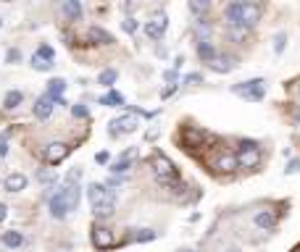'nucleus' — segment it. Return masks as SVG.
Returning <instances> with one entry per match:
<instances>
[{"instance_id":"nucleus-1","label":"nucleus","mask_w":300,"mask_h":252,"mask_svg":"<svg viewBox=\"0 0 300 252\" xmlns=\"http://www.w3.org/2000/svg\"><path fill=\"white\" fill-rule=\"evenodd\" d=\"M232 92L240 95L242 100H248V103H258V100H264V95H266V82L264 79H248V82L232 84Z\"/></svg>"},{"instance_id":"nucleus-2","label":"nucleus","mask_w":300,"mask_h":252,"mask_svg":"<svg viewBox=\"0 0 300 252\" xmlns=\"http://www.w3.org/2000/svg\"><path fill=\"white\" fill-rule=\"evenodd\" d=\"M153 173H156V179H158V184H166V181H171V179H179V173H176V166L171 163V158H166L161 150L153 152Z\"/></svg>"},{"instance_id":"nucleus-3","label":"nucleus","mask_w":300,"mask_h":252,"mask_svg":"<svg viewBox=\"0 0 300 252\" xmlns=\"http://www.w3.org/2000/svg\"><path fill=\"white\" fill-rule=\"evenodd\" d=\"M68 152H71V147H68L66 142H50L48 147H45V163H48V166L64 163Z\"/></svg>"},{"instance_id":"nucleus-4","label":"nucleus","mask_w":300,"mask_h":252,"mask_svg":"<svg viewBox=\"0 0 300 252\" xmlns=\"http://www.w3.org/2000/svg\"><path fill=\"white\" fill-rule=\"evenodd\" d=\"M208 140V132L198 126H184L182 129V144L184 147H203V142Z\"/></svg>"},{"instance_id":"nucleus-5","label":"nucleus","mask_w":300,"mask_h":252,"mask_svg":"<svg viewBox=\"0 0 300 252\" xmlns=\"http://www.w3.org/2000/svg\"><path fill=\"white\" fill-rule=\"evenodd\" d=\"M137 129V118L134 116H121V118H113L108 124V134L111 137H121V134H132Z\"/></svg>"},{"instance_id":"nucleus-6","label":"nucleus","mask_w":300,"mask_h":252,"mask_svg":"<svg viewBox=\"0 0 300 252\" xmlns=\"http://www.w3.org/2000/svg\"><path fill=\"white\" fill-rule=\"evenodd\" d=\"M92 244H95L98 250H108L116 244V239H113V231L111 228H105V226H92Z\"/></svg>"},{"instance_id":"nucleus-7","label":"nucleus","mask_w":300,"mask_h":252,"mask_svg":"<svg viewBox=\"0 0 300 252\" xmlns=\"http://www.w3.org/2000/svg\"><path fill=\"white\" fill-rule=\"evenodd\" d=\"M48 210H50V216L53 218H66V213H68V205H66V200H64V195H61V189L58 192H53L50 197H48Z\"/></svg>"},{"instance_id":"nucleus-8","label":"nucleus","mask_w":300,"mask_h":252,"mask_svg":"<svg viewBox=\"0 0 300 252\" xmlns=\"http://www.w3.org/2000/svg\"><path fill=\"white\" fill-rule=\"evenodd\" d=\"M261 11H264V5H258V3H242V27L245 29L256 27L261 19Z\"/></svg>"},{"instance_id":"nucleus-9","label":"nucleus","mask_w":300,"mask_h":252,"mask_svg":"<svg viewBox=\"0 0 300 252\" xmlns=\"http://www.w3.org/2000/svg\"><path fill=\"white\" fill-rule=\"evenodd\" d=\"M224 19H227L229 27L245 29V27H242V0H237V3H229V5H227V8H224Z\"/></svg>"},{"instance_id":"nucleus-10","label":"nucleus","mask_w":300,"mask_h":252,"mask_svg":"<svg viewBox=\"0 0 300 252\" xmlns=\"http://www.w3.org/2000/svg\"><path fill=\"white\" fill-rule=\"evenodd\" d=\"M61 195H64V200L68 205V213L79 208V200H82V187L79 184H66L64 189H61Z\"/></svg>"},{"instance_id":"nucleus-11","label":"nucleus","mask_w":300,"mask_h":252,"mask_svg":"<svg viewBox=\"0 0 300 252\" xmlns=\"http://www.w3.org/2000/svg\"><path fill=\"white\" fill-rule=\"evenodd\" d=\"M253 224L258 228H264V231H274L276 228V213L274 210H258L256 216H253Z\"/></svg>"},{"instance_id":"nucleus-12","label":"nucleus","mask_w":300,"mask_h":252,"mask_svg":"<svg viewBox=\"0 0 300 252\" xmlns=\"http://www.w3.org/2000/svg\"><path fill=\"white\" fill-rule=\"evenodd\" d=\"M237 166L240 168H258L261 163V152L258 150H237Z\"/></svg>"},{"instance_id":"nucleus-13","label":"nucleus","mask_w":300,"mask_h":252,"mask_svg":"<svg viewBox=\"0 0 300 252\" xmlns=\"http://www.w3.org/2000/svg\"><path fill=\"white\" fill-rule=\"evenodd\" d=\"M53 105H56V100H50L48 95H40V97H37V103H34V116L40 121H48L53 116Z\"/></svg>"},{"instance_id":"nucleus-14","label":"nucleus","mask_w":300,"mask_h":252,"mask_svg":"<svg viewBox=\"0 0 300 252\" xmlns=\"http://www.w3.org/2000/svg\"><path fill=\"white\" fill-rule=\"evenodd\" d=\"M27 184H29V179L24 173H8V176L3 179L5 192H21V189H27Z\"/></svg>"},{"instance_id":"nucleus-15","label":"nucleus","mask_w":300,"mask_h":252,"mask_svg":"<svg viewBox=\"0 0 300 252\" xmlns=\"http://www.w3.org/2000/svg\"><path fill=\"white\" fill-rule=\"evenodd\" d=\"M64 92H66V79H50L48 82V89H45V95L50 97V100H56L58 105L64 103Z\"/></svg>"},{"instance_id":"nucleus-16","label":"nucleus","mask_w":300,"mask_h":252,"mask_svg":"<svg viewBox=\"0 0 300 252\" xmlns=\"http://www.w3.org/2000/svg\"><path fill=\"white\" fill-rule=\"evenodd\" d=\"M87 197H90L92 205H98V202H103V200H111V197H108V187L100 184V181H92V184L87 187Z\"/></svg>"},{"instance_id":"nucleus-17","label":"nucleus","mask_w":300,"mask_h":252,"mask_svg":"<svg viewBox=\"0 0 300 252\" xmlns=\"http://www.w3.org/2000/svg\"><path fill=\"white\" fill-rule=\"evenodd\" d=\"M198 58L200 60H205V63H213V60L219 58V53H216V45H213L211 40H205V42H198Z\"/></svg>"},{"instance_id":"nucleus-18","label":"nucleus","mask_w":300,"mask_h":252,"mask_svg":"<svg viewBox=\"0 0 300 252\" xmlns=\"http://www.w3.org/2000/svg\"><path fill=\"white\" fill-rule=\"evenodd\" d=\"M87 40H92L95 45H111L113 37L105 32V29H100V27H90L87 29Z\"/></svg>"},{"instance_id":"nucleus-19","label":"nucleus","mask_w":300,"mask_h":252,"mask_svg":"<svg viewBox=\"0 0 300 252\" xmlns=\"http://www.w3.org/2000/svg\"><path fill=\"white\" fill-rule=\"evenodd\" d=\"M21 103H24V92H21V89H11V92H5V97H3L5 111H16Z\"/></svg>"},{"instance_id":"nucleus-20","label":"nucleus","mask_w":300,"mask_h":252,"mask_svg":"<svg viewBox=\"0 0 300 252\" xmlns=\"http://www.w3.org/2000/svg\"><path fill=\"white\" fill-rule=\"evenodd\" d=\"M3 244L8 250H19L21 244H24V234L16 231V228H11V231H3Z\"/></svg>"},{"instance_id":"nucleus-21","label":"nucleus","mask_w":300,"mask_h":252,"mask_svg":"<svg viewBox=\"0 0 300 252\" xmlns=\"http://www.w3.org/2000/svg\"><path fill=\"white\" fill-rule=\"evenodd\" d=\"M234 66H237V63H234V58H232V56H219V58L211 63V68H213L216 74H229Z\"/></svg>"},{"instance_id":"nucleus-22","label":"nucleus","mask_w":300,"mask_h":252,"mask_svg":"<svg viewBox=\"0 0 300 252\" xmlns=\"http://www.w3.org/2000/svg\"><path fill=\"white\" fill-rule=\"evenodd\" d=\"M61 11H64V16L68 21H79L82 19V5L76 3V0H66V3L61 5Z\"/></svg>"},{"instance_id":"nucleus-23","label":"nucleus","mask_w":300,"mask_h":252,"mask_svg":"<svg viewBox=\"0 0 300 252\" xmlns=\"http://www.w3.org/2000/svg\"><path fill=\"white\" fill-rule=\"evenodd\" d=\"M113 210H116V200H103V202L92 205V213H95L98 218H111Z\"/></svg>"},{"instance_id":"nucleus-24","label":"nucleus","mask_w":300,"mask_h":252,"mask_svg":"<svg viewBox=\"0 0 300 252\" xmlns=\"http://www.w3.org/2000/svg\"><path fill=\"white\" fill-rule=\"evenodd\" d=\"M213 168H219L221 173H232L234 168H240V166H237V158L234 155H219L216 163H213Z\"/></svg>"},{"instance_id":"nucleus-25","label":"nucleus","mask_w":300,"mask_h":252,"mask_svg":"<svg viewBox=\"0 0 300 252\" xmlns=\"http://www.w3.org/2000/svg\"><path fill=\"white\" fill-rule=\"evenodd\" d=\"M100 105H108V108H124V97L116 89H108V95L100 97Z\"/></svg>"},{"instance_id":"nucleus-26","label":"nucleus","mask_w":300,"mask_h":252,"mask_svg":"<svg viewBox=\"0 0 300 252\" xmlns=\"http://www.w3.org/2000/svg\"><path fill=\"white\" fill-rule=\"evenodd\" d=\"M211 32H213V27H211V21H208V19H200L198 24H195V37H200V42L208 40Z\"/></svg>"},{"instance_id":"nucleus-27","label":"nucleus","mask_w":300,"mask_h":252,"mask_svg":"<svg viewBox=\"0 0 300 252\" xmlns=\"http://www.w3.org/2000/svg\"><path fill=\"white\" fill-rule=\"evenodd\" d=\"M129 239L145 244V242H153V239H156V231H153V228H137V234H132Z\"/></svg>"},{"instance_id":"nucleus-28","label":"nucleus","mask_w":300,"mask_h":252,"mask_svg":"<svg viewBox=\"0 0 300 252\" xmlns=\"http://www.w3.org/2000/svg\"><path fill=\"white\" fill-rule=\"evenodd\" d=\"M116 79H119V71H116V68H105V71L98 76V82L103 84V87H111V84L116 82Z\"/></svg>"},{"instance_id":"nucleus-29","label":"nucleus","mask_w":300,"mask_h":252,"mask_svg":"<svg viewBox=\"0 0 300 252\" xmlns=\"http://www.w3.org/2000/svg\"><path fill=\"white\" fill-rule=\"evenodd\" d=\"M29 63H32V68H34V71H50V68H53V63H50V60L40 58L37 53L32 56V60H29Z\"/></svg>"},{"instance_id":"nucleus-30","label":"nucleus","mask_w":300,"mask_h":252,"mask_svg":"<svg viewBox=\"0 0 300 252\" xmlns=\"http://www.w3.org/2000/svg\"><path fill=\"white\" fill-rule=\"evenodd\" d=\"M150 24H156V27L161 29V32H166V27H168V16H166L164 11H156V13H153V19H150Z\"/></svg>"},{"instance_id":"nucleus-31","label":"nucleus","mask_w":300,"mask_h":252,"mask_svg":"<svg viewBox=\"0 0 300 252\" xmlns=\"http://www.w3.org/2000/svg\"><path fill=\"white\" fill-rule=\"evenodd\" d=\"M208 8H211V3H205V0H192L190 3V13H195V16H203Z\"/></svg>"},{"instance_id":"nucleus-32","label":"nucleus","mask_w":300,"mask_h":252,"mask_svg":"<svg viewBox=\"0 0 300 252\" xmlns=\"http://www.w3.org/2000/svg\"><path fill=\"white\" fill-rule=\"evenodd\" d=\"M129 168H132V158H121L111 166V173H124V171H129Z\"/></svg>"},{"instance_id":"nucleus-33","label":"nucleus","mask_w":300,"mask_h":252,"mask_svg":"<svg viewBox=\"0 0 300 252\" xmlns=\"http://www.w3.org/2000/svg\"><path fill=\"white\" fill-rule=\"evenodd\" d=\"M284 48H287V34H284V32H279V34L274 37V53H276V56H282V53H284Z\"/></svg>"},{"instance_id":"nucleus-34","label":"nucleus","mask_w":300,"mask_h":252,"mask_svg":"<svg viewBox=\"0 0 300 252\" xmlns=\"http://www.w3.org/2000/svg\"><path fill=\"white\" fill-rule=\"evenodd\" d=\"M37 56H40V58H45V60H50V63H53V58H56V50H53L50 48V45H40V48H37Z\"/></svg>"},{"instance_id":"nucleus-35","label":"nucleus","mask_w":300,"mask_h":252,"mask_svg":"<svg viewBox=\"0 0 300 252\" xmlns=\"http://www.w3.org/2000/svg\"><path fill=\"white\" fill-rule=\"evenodd\" d=\"M145 34H148V40H161L166 32H161L156 24H150V21H148V24H145Z\"/></svg>"},{"instance_id":"nucleus-36","label":"nucleus","mask_w":300,"mask_h":252,"mask_svg":"<svg viewBox=\"0 0 300 252\" xmlns=\"http://www.w3.org/2000/svg\"><path fill=\"white\" fill-rule=\"evenodd\" d=\"M71 113L76 118H90V108L84 103H76V105H71Z\"/></svg>"},{"instance_id":"nucleus-37","label":"nucleus","mask_w":300,"mask_h":252,"mask_svg":"<svg viewBox=\"0 0 300 252\" xmlns=\"http://www.w3.org/2000/svg\"><path fill=\"white\" fill-rule=\"evenodd\" d=\"M137 27H140V24H137V19H132V16L124 19V24H121V29H124L127 34H134V32H137Z\"/></svg>"},{"instance_id":"nucleus-38","label":"nucleus","mask_w":300,"mask_h":252,"mask_svg":"<svg viewBox=\"0 0 300 252\" xmlns=\"http://www.w3.org/2000/svg\"><path fill=\"white\" fill-rule=\"evenodd\" d=\"M298 171H300V158H292L290 163H287V168H284V173L292 176V173H298Z\"/></svg>"},{"instance_id":"nucleus-39","label":"nucleus","mask_w":300,"mask_h":252,"mask_svg":"<svg viewBox=\"0 0 300 252\" xmlns=\"http://www.w3.org/2000/svg\"><path fill=\"white\" fill-rule=\"evenodd\" d=\"M37 176H40L42 184H53V181H56V173H53V171H40Z\"/></svg>"},{"instance_id":"nucleus-40","label":"nucleus","mask_w":300,"mask_h":252,"mask_svg":"<svg viewBox=\"0 0 300 252\" xmlns=\"http://www.w3.org/2000/svg\"><path fill=\"white\" fill-rule=\"evenodd\" d=\"M5 60H8V63H19V60H21V53H19L16 48H11L8 53H5Z\"/></svg>"},{"instance_id":"nucleus-41","label":"nucleus","mask_w":300,"mask_h":252,"mask_svg":"<svg viewBox=\"0 0 300 252\" xmlns=\"http://www.w3.org/2000/svg\"><path fill=\"white\" fill-rule=\"evenodd\" d=\"M108 160H111V152L108 150H100L98 155H95V163H100V166H105Z\"/></svg>"},{"instance_id":"nucleus-42","label":"nucleus","mask_w":300,"mask_h":252,"mask_svg":"<svg viewBox=\"0 0 300 252\" xmlns=\"http://www.w3.org/2000/svg\"><path fill=\"white\" fill-rule=\"evenodd\" d=\"M240 150H258V144L253 140H240Z\"/></svg>"},{"instance_id":"nucleus-43","label":"nucleus","mask_w":300,"mask_h":252,"mask_svg":"<svg viewBox=\"0 0 300 252\" xmlns=\"http://www.w3.org/2000/svg\"><path fill=\"white\" fill-rule=\"evenodd\" d=\"M203 82V76L200 74H190V76H184V84H200Z\"/></svg>"},{"instance_id":"nucleus-44","label":"nucleus","mask_w":300,"mask_h":252,"mask_svg":"<svg viewBox=\"0 0 300 252\" xmlns=\"http://www.w3.org/2000/svg\"><path fill=\"white\" fill-rule=\"evenodd\" d=\"M176 92V84H168V87L164 89V92H161V97H164V100H168V97H171Z\"/></svg>"},{"instance_id":"nucleus-45","label":"nucleus","mask_w":300,"mask_h":252,"mask_svg":"<svg viewBox=\"0 0 300 252\" xmlns=\"http://www.w3.org/2000/svg\"><path fill=\"white\" fill-rule=\"evenodd\" d=\"M164 79H166L168 84H174V82H176V68H168V71L164 74Z\"/></svg>"},{"instance_id":"nucleus-46","label":"nucleus","mask_w":300,"mask_h":252,"mask_svg":"<svg viewBox=\"0 0 300 252\" xmlns=\"http://www.w3.org/2000/svg\"><path fill=\"white\" fill-rule=\"evenodd\" d=\"M5 218H8V205H5V202H0V224H3Z\"/></svg>"},{"instance_id":"nucleus-47","label":"nucleus","mask_w":300,"mask_h":252,"mask_svg":"<svg viewBox=\"0 0 300 252\" xmlns=\"http://www.w3.org/2000/svg\"><path fill=\"white\" fill-rule=\"evenodd\" d=\"M0 155H3V158L8 155V142H5L3 137H0Z\"/></svg>"},{"instance_id":"nucleus-48","label":"nucleus","mask_w":300,"mask_h":252,"mask_svg":"<svg viewBox=\"0 0 300 252\" xmlns=\"http://www.w3.org/2000/svg\"><path fill=\"white\" fill-rule=\"evenodd\" d=\"M224 252H240V250H237V247H229V250H224Z\"/></svg>"},{"instance_id":"nucleus-49","label":"nucleus","mask_w":300,"mask_h":252,"mask_svg":"<svg viewBox=\"0 0 300 252\" xmlns=\"http://www.w3.org/2000/svg\"><path fill=\"white\" fill-rule=\"evenodd\" d=\"M295 121H298V124H300V111H298V113H295Z\"/></svg>"},{"instance_id":"nucleus-50","label":"nucleus","mask_w":300,"mask_h":252,"mask_svg":"<svg viewBox=\"0 0 300 252\" xmlns=\"http://www.w3.org/2000/svg\"><path fill=\"white\" fill-rule=\"evenodd\" d=\"M0 27H3V19H0Z\"/></svg>"}]
</instances>
